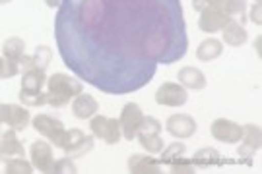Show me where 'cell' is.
<instances>
[{"label": "cell", "mask_w": 262, "mask_h": 174, "mask_svg": "<svg viewBox=\"0 0 262 174\" xmlns=\"http://www.w3.org/2000/svg\"><path fill=\"white\" fill-rule=\"evenodd\" d=\"M192 8L196 12H202L204 8H208V2L206 0H192Z\"/></svg>", "instance_id": "d6a6232c"}, {"label": "cell", "mask_w": 262, "mask_h": 174, "mask_svg": "<svg viewBox=\"0 0 262 174\" xmlns=\"http://www.w3.org/2000/svg\"><path fill=\"white\" fill-rule=\"evenodd\" d=\"M260 14H262V6H260V2H256V4L253 6V10H251V21L256 23V26H260L262 23Z\"/></svg>", "instance_id": "1f68e13d"}, {"label": "cell", "mask_w": 262, "mask_h": 174, "mask_svg": "<svg viewBox=\"0 0 262 174\" xmlns=\"http://www.w3.org/2000/svg\"><path fill=\"white\" fill-rule=\"evenodd\" d=\"M212 136L217 141H224V143H239L241 141V136H243V126H239L237 122L233 120H227V118H217L214 120L212 124Z\"/></svg>", "instance_id": "52a82bcc"}, {"label": "cell", "mask_w": 262, "mask_h": 174, "mask_svg": "<svg viewBox=\"0 0 262 174\" xmlns=\"http://www.w3.org/2000/svg\"><path fill=\"white\" fill-rule=\"evenodd\" d=\"M262 145V132L256 124H247L243 126V136H241V145L237 147V155L251 157L260 149Z\"/></svg>", "instance_id": "8fae6325"}, {"label": "cell", "mask_w": 262, "mask_h": 174, "mask_svg": "<svg viewBox=\"0 0 262 174\" xmlns=\"http://www.w3.org/2000/svg\"><path fill=\"white\" fill-rule=\"evenodd\" d=\"M128 172L130 174H159V161L150 155H132L128 159Z\"/></svg>", "instance_id": "5bb4252c"}, {"label": "cell", "mask_w": 262, "mask_h": 174, "mask_svg": "<svg viewBox=\"0 0 262 174\" xmlns=\"http://www.w3.org/2000/svg\"><path fill=\"white\" fill-rule=\"evenodd\" d=\"M165 128L167 132L177 139H187L190 136H194L196 132V122L192 116L188 114H173L169 116L167 122H165Z\"/></svg>", "instance_id": "30bf717a"}, {"label": "cell", "mask_w": 262, "mask_h": 174, "mask_svg": "<svg viewBox=\"0 0 262 174\" xmlns=\"http://www.w3.org/2000/svg\"><path fill=\"white\" fill-rule=\"evenodd\" d=\"M185 151H187L185 143H179V141H175V143H171V145L163 151V155L159 157V163H161V165H173L175 161H179L181 157L185 155Z\"/></svg>", "instance_id": "cb8c5ba5"}, {"label": "cell", "mask_w": 262, "mask_h": 174, "mask_svg": "<svg viewBox=\"0 0 262 174\" xmlns=\"http://www.w3.org/2000/svg\"><path fill=\"white\" fill-rule=\"evenodd\" d=\"M24 55H26V43L19 37H10L8 41L4 43V46H2V56H6L10 60L19 62V58Z\"/></svg>", "instance_id": "44dd1931"}, {"label": "cell", "mask_w": 262, "mask_h": 174, "mask_svg": "<svg viewBox=\"0 0 262 174\" xmlns=\"http://www.w3.org/2000/svg\"><path fill=\"white\" fill-rule=\"evenodd\" d=\"M171 172L173 174H194L196 172V165L192 163V159H187L183 155L179 161L171 165Z\"/></svg>", "instance_id": "f1b7e54d"}, {"label": "cell", "mask_w": 262, "mask_h": 174, "mask_svg": "<svg viewBox=\"0 0 262 174\" xmlns=\"http://www.w3.org/2000/svg\"><path fill=\"white\" fill-rule=\"evenodd\" d=\"M18 72H19V62L10 60L6 56L0 58V78L2 80H10V78H14Z\"/></svg>", "instance_id": "83f0119b"}, {"label": "cell", "mask_w": 262, "mask_h": 174, "mask_svg": "<svg viewBox=\"0 0 262 174\" xmlns=\"http://www.w3.org/2000/svg\"><path fill=\"white\" fill-rule=\"evenodd\" d=\"M222 53H224L222 41H217V39H206L196 48V58L202 60V62H210V60H215Z\"/></svg>", "instance_id": "d6986e66"}, {"label": "cell", "mask_w": 262, "mask_h": 174, "mask_svg": "<svg viewBox=\"0 0 262 174\" xmlns=\"http://www.w3.org/2000/svg\"><path fill=\"white\" fill-rule=\"evenodd\" d=\"M121 128L124 139H134L138 136V130H140L142 122H144V112L136 103H126L121 110Z\"/></svg>", "instance_id": "5b68a950"}, {"label": "cell", "mask_w": 262, "mask_h": 174, "mask_svg": "<svg viewBox=\"0 0 262 174\" xmlns=\"http://www.w3.org/2000/svg\"><path fill=\"white\" fill-rule=\"evenodd\" d=\"M254 48H256V51H258V53H260V37H258V39H256V41H254Z\"/></svg>", "instance_id": "d590c367"}, {"label": "cell", "mask_w": 262, "mask_h": 174, "mask_svg": "<svg viewBox=\"0 0 262 174\" xmlns=\"http://www.w3.org/2000/svg\"><path fill=\"white\" fill-rule=\"evenodd\" d=\"M245 10H247V0H225L224 12L231 19L241 18V21L245 19Z\"/></svg>", "instance_id": "484cf974"}, {"label": "cell", "mask_w": 262, "mask_h": 174, "mask_svg": "<svg viewBox=\"0 0 262 174\" xmlns=\"http://www.w3.org/2000/svg\"><path fill=\"white\" fill-rule=\"evenodd\" d=\"M206 2L210 8H217V10H224V4H225V0H206Z\"/></svg>", "instance_id": "836d02e7"}, {"label": "cell", "mask_w": 262, "mask_h": 174, "mask_svg": "<svg viewBox=\"0 0 262 174\" xmlns=\"http://www.w3.org/2000/svg\"><path fill=\"white\" fill-rule=\"evenodd\" d=\"M90 130L94 134V138L103 139L107 145H115L119 143L122 138L121 122L117 118H107V116H92L90 122Z\"/></svg>", "instance_id": "7a4b0ae2"}, {"label": "cell", "mask_w": 262, "mask_h": 174, "mask_svg": "<svg viewBox=\"0 0 262 174\" xmlns=\"http://www.w3.org/2000/svg\"><path fill=\"white\" fill-rule=\"evenodd\" d=\"M31 124H33L35 132H39L41 136H45L55 147H60V149H62L66 130L60 120L53 118V116H49V114H37L35 118L31 120Z\"/></svg>", "instance_id": "3957f363"}, {"label": "cell", "mask_w": 262, "mask_h": 174, "mask_svg": "<svg viewBox=\"0 0 262 174\" xmlns=\"http://www.w3.org/2000/svg\"><path fill=\"white\" fill-rule=\"evenodd\" d=\"M192 163L200 168H208V166H217V165H224L225 161L220 157V151L214 149V147H202L198 149L194 157H192Z\"/></svg>", "instance_id": "ac0fdd59"}, {"label": "cell", "mask_w": 262, "mask_h": 174, "mask_svg": "<svg viewBox=\"0 0 262 174\" xmlns=\"http://www.w3.org/2000/svg\"><path fill=\"white\" fill-rule=\"evenodd\" d=\"M0 120L2 124H6L8 128L21 132L28 128L29 124V110L28 107H19V105H0Z\"/></svg>", "instance_id": "8992f818"}, {"label": "cell", "mask_w": 262, "mask_h": 174, "mask_svg": "<svg viewBox=\"0 0 262 174\" xmlns=\"http://www.w3.org/2000/svg\"><path fill=\"white\" fill-rule=\"evenodd\" d=\"M222 33H224V41L225 45L229 46H241L247 41V29L243 28V23H239V21H235L231 19L224 29H222Z\"/></svg>", "instance_id": "e0dca14e"}, {"label": "cell", "mask_w": 262, "mask_h": 174, "mask_svg": "<svg viewBox=\"0 0 262 174\" xmlns=\"http://www.w3.org/2000/svg\"><path fill=\"white\" fill-rule=\"evenodd\" d=\"M99 109V103L95 101L92 95H85V93H80L78 97H74V103H72V112H74L76 118H92L95 116V112Z\"/></svg>", "instance_id": "2e32d148"}, {"label": "cell", "mask_w": 262, "mask_h": 174, "mask_svg": "<svg viewBox=\"0 0 262 174\" xmlns=\"http://www.w3.org/2000/svg\"><path fill=\"white\" fill-rule=\"evenodd\" d=\"M51 58H53V51L47 45H39L33 53L35 68H41V70H47L49 64H51Z\"/></svg>", "instance_id": "4316f807"}, {"label": "cell", "mask_w": 262, "mask_h": 174, "mask_svg": "<svg viewBox=\"0 0 262 174\" xmlns=\"http://www.w3.org/2000/svg\"><path fill=\"white\" fill-rule=\"evenodd\" d=\"M76 174V165L72 163V157H64L60 161H55V165L51 168V174Z\"/></svg>", "instance_id": "f546056e"}, {"label": "cell", "mask_w": 262, "mask_h": 174, "mask_svg": "<svg viewBox=\"0 0 262 174\" xmlns=\"http://www.w3.org/2000/svg\"><path fill=\"white\" fill-rule=\"evenodd\" d=\"M94 149V136H85L82 130H66L64 143H62V151L66 153V157H78L85 155Z\"/></svg>", "instance_id": "277c9868"}, {"label": "cell", "mask_w": 262, "mask_h": 174, "mask_svg": "<svg viewBox=\"0 0 262 174\" xmlns=\"http://www.w3.org/2000/svg\"><path fill=\"white\" fill-rule=\"evenodd\" d=\"M138 141L150 155H159L163 151V139L159 138V134H142V132H138Z\"/></svg>", "instance_id": "7402d4cb"}, {"label": "cell", "mask_w": 262, "mask_h": 174, "mask_svg": "<svg viewBox=\"0 0 262 174\" xmlns=\"http://www.w3.org/2000/svg\"><path fill=\"white\" fill-rule=\"evenodd\" d=\"M0 155L2 161H12V159H19L26 155V149L21 145V141L16 136V130L10 128L8 132L2 134V141H0Z\"/></svg>", "instance_id": "4fadbf2b"}, {"label": "cell", "mask_w": 262, "mask_h": 174, "mask_svg": "<svg viewBox=\"0 0 262 174\" xmlns=\"http://www.w3.org/2000/svg\"><path fill=\"white\" fill-rule=\"evenodd\" d=\"M8 2H12V0H0V4H8Z\"/></svg>", "instance_id": "8d00e7d4"}, {"label": "cell", "mask_w": 262, "mask_h": 174, "mask_svg": "<svg viewBox=\"0 0 262 174\" xmlns=\"http://www.w3.org/2000/svg\"><path fill=\"white\" fill-rule=\"evenodd\" d=\"M43 83H45V70H41V68H31L21 76V89L41 91Z\"/></svg>", "instance_id": "ffe728a7"}, {"label": "cell", "mask_w": 262, "mask_h": 174, "mask_svg": "<svg viewBox=\"0 0 262 174\" xmlns=\"http://www.w3.org/2000/svg\"><path fill=\"white\" fill-rule=\"evenodd\" d=\"M156 101L163 107H183L188 101V93L179 83H163L156 91Z\"/></svg>", "instance_id": "ba28073f"}, {"label": "cell", "mask_w": 262, "mask_h": 174, "mask_svg": "<svg viewBox=\"0 0 262 174\" xmlns=\"http://www.w3.org/2000/svg\"><path fill=\"white\" fill-rule=\"evenodd\" d=\"M84 89L82 82L66 73H53L47 82V103L55 109L66 107L70 99L78 97Z\"/></svg>", "instance_id": "6da1fadb"}, {"label": "cell", "mask_w": 262, "mask_h": 174, "mask_svg": "<svg viewBox=\"0 0 262 174\" xmlns=\"http://www.w3.org/2000/svg\"><path fill=\"white\" fill-rule=\"evenodd\" d=\"M177 78H179V83H181L183 87H187V89L200 91V89L206 87V78H204V73L200 72L198 68H194V66H187V68L179 70Z\"/></svg>", "instance_id": "9a60e30c"}, {"label": "cell", "mask_w": 262, "mask_h": 174, "mask_svg": "<svg viewBox=\"0 0 262 174\" xmlns=\"http://www.w3.org/2000/svg\"><path fill=\"white\" fill-rule=\"evenodd\" d=\"M29 155H31V163L37 170L51 174L55 159H53V149L47 141H33L29 147Z\"/></svg>", "instance_id": "7c38bea8"}, {"label": "cell", "mask_w": 262, "mask_h": 174, "mask_svg": "<svg viewBox=\"0 0 262 174\" xmlns=\"http://www.w3.org/2000/svg\"><path fill=\"white\" fill-rule=\"evenodd\" d=\"M161 128H163V124H161L158 118H154V116H144V122H142V126L138 132H142V134H161Z\"/></svg>", "instance_id": "4dcf8cb0"}, {"label": "cell", "mask_w": 262, "mask_h": 174, "mask_svg": "<svg viewBox=\"0 0 262 174\" xmlns=\"http://www.w3.org/2000/svg\"><path fill=\"white\" fill-rule=\"evenodd\" d=\"M6 174H31L33 172V163H28L24 157L6 161Z\"/></svg>", "instance_id": "d4e9b609"}, {"label": "cell", "mask_w": 262, "mask_h": 174, "mask_svg": "<svg viewBox=\"0 0 262 174\" xmlns=\"http://www.w3.org/2000/svg\"><path fill=\"white\" fill-rule=\"evenodd\" d=\"M231 21V18L225 14L224 10L217 8H204L200 12V18H198V28L202 29L204 33H214V31H222V29Z\"/></svg>", "instance_id": "9c48e42d"}, {"label": "cell", "mask_w": 262, "mask_h": 174, "mask_svg": "<svg viewBox=\"0 0 262 174\" xmlns=\"http://www.w3.org/2000/svg\"><path fill=\"white\" fill-rule=\"evenodd\" d=\"M45 2H47L49 8H58L60 6V0H45Z\"/></svg>", "instance_id": "e575fe53"}, {"label": "cell", "mask_w": 262, "mask_h": 174, "mask_svg": "<svg viewBox=\"0 0 262 174\" xmlns=\"http://www.w3.org/2000/svg\"><path fill=\"white\" fill-rule=\"evenodd\" d=\"M19 103L28 109H35L47 103V93L41 91H29V89H21L19 91Z\"/></svg>", "instance_id": "603a6c76"}, {"label": "cell", "mask_w": 262, "mask_h": 174, "mask_svg": "<svg viewBox=\"0 0 262 174\" xmlns=\"http://www.w3.org/2000/svg\"><path fill=\"white\" fill-rule=\"evenodd\" d=\"M256 2H260V0H256Z\"/></svg>", "instance_id": "74e56055"}]
</instances>
